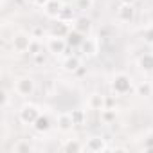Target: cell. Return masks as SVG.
Masks as SVG:
<instances>
[{"label":"cell","mask_w":153,"mask_h":153,"mask_svg":"<svg viewBox=\"0 0 153 153\" xmlns=\"http://www.w3.org/2000/svg\"><path fill=\"white\" fill-rule=\"evenodd\" d=\"M110 88H112V92L115 96H126V94H130L133 90V79L130 78L128 74L119 72V74H115L114 78H112Z\"/></svg>","instance_id":"6da1fadb"},{"label":"cell","mask_w":153,"mask_h":153,"mask_svg":"<svg viewBox=\"0 0 153 153\" xmlns=\"http://www.w3.org/2000/svg\"><path fill=\"white\" fill-rule=\"evenodd\" d=\"M40 115H42V110H40V106L34 105V103H25V105H22L20 110H18V121H20L22 124H27V126H33L34 121H36Z\"/></svg>","instance_id":"7a4b0ae2"},{"label":"cell","mask_w":153,"mask_h":153,"mask_svg":"<svg viewBox=\"0 0 153 153\" xmlns=\"http://www.w3.org/2000/svg\"><path fill=\"white\" fill-rule=\"evenodd\" d=\"M31 42H33V34L31 33H24V31L15 33L13 38H11V49L16 54H25V52H29Z\"/></svg>","instance_id":"3957f363"},{"label":"cell","mask_w":153,"mask_h":153,"mask_svg":"<svg viewBox=\"0 0 153 153\" xmlns=\"http://www.w3.org/2000/svg\"><path fill=\"white\" fill-rule=\"evenodd\" d=\"M13 90H15V94H16L18 97H29V96L34 94L36 83H34V79L31 78V76H22V78H18V79L15 81Z\"/></svg>","instance_id":"277c9868"},{"label":"cell","mask_w":153,"mask_h":153,"mask_svg":"<svg viewBox=\"0 0 153 153\" xmlns=\"http://www.w3.org/2000/svg\"><path fill=\"white\" fill-rule=\"evenodd\" d=\"M45 47H47V51H49L52 56H61L67 49H70L68 43H67V38L54 36V34H51V36L45 40Z\"/></svg>","instance_id":"5b68a950"},{"label":"cell","mask_w":153,"mask_h":153,"mask_svg":"<svg viewBox=\"0 0 153 153\" xmlns=\"http://www.w3.org/2000/svg\"><path fill=\"white\" fill-rule=\"evenodd\" d=\"M110 149L106 140L99 135H94V137H88L87 142H85V151H90V153H101V151H106Z\"/></svg>","instance_id":"8992f818"},{"label":"cell","mask_w":153,"mask_h":153,"mask_svg":"<svg viewBox=\"0 0 153 153\" xmlns=\"http://www.w3.org/2000/svg\"><path fill=\"white\" fill-rule=\"evenodd\" d=\"M43 9V15L51 20H58L59 18V13L63 9V2L61 0H49V2L42 7Z\"/></svg>","instance_id":"52a82bcc"},{"label":"cell","mask_w":153,"mask_h":153,"mask_svg":"<svg viewBox=\"0 0 153 153\" xmlns=\"http://www.w3.org/2000/svg\"><path fill=\"white\" fill-rule=\"evenodd\" d=\"M115 18L123 24H130L135 18V6H128V4H119L117 11H115Z\"/></svg>","instance_id":"ba28073f"},{"label":"cell","mask_w":153,"mask_h":153,"mask_svg":"<svg viewBox=\"0 0 153 153\" xmlns=\"http://www.w3.org/2000/svg\"><path fill=\"white\" fill-rule=\"evenodd\" d=\"M81 52L87 56V58H94V56H97V52H99V38H90V36H87L85 40H83V43H81Z\"/></svg>","instance_id":"9c48e42d"},{"label":"cell","mask_w":153,"mask_h":153,"mask_svg":"<svg viewBox=\"0 0 153 153\" xmlns=\"http://www.w3.org/2000/svg\"><path fill=\"white\" fill-rule=\"evenodd\" d=\"M87 106L90 110H96V112H101L103 108H106V96L99 94V92H92L87 99Z\"/></svg>","instance_id":"30bf717a"},{"label":"cell","mask_w":153,"mask_h":153,"mask_svg":"<svg viewBox=\"0 0 153 153\" xmlns=\"http://www.w3.org/2000/svg\"><path fill=\"white\" fill-rule=\"evenodd\" d=\"M56 124H58V130L63 131V133L72 131V128L76 126L74 121H72V115H70L68 112H61V114L56 117Z\"/></svg>","instance_id":"8fae6325"},{"label":"cell","mask_w":153,"mask_h":153,"mask_svg":"<svg viewBox=\"0 0 153 153\" xmlns=\"http://www.w3.org/2000/svg\"><path fill=\"white\" fill-rule=\"evenodd\" d=\"M72 29H76V31H79L81 34L88 36L90 31H92V20L88 16H78L72 22Z\"/></svg>","instance_id":"7c38bea8"},{"label":"cell","mask_w":153,"mask_h":153,"mask_svg":"<svg viewBox=\"0 0 153 153\" xmlns=\"http://www.w3.org/2000/svg\"><path fill=\"white\" fill-rule=\"evenodd\" d=\"M63 70L65 72H70V74H74V72H79L81 70V59H79V56H76V54H70V56H67L65 59H63Z\"/></svg>","instance_id":"4fadbf2b"},{"label":"cell","mask_w":153,"mask_h":153,"mask_svg":"<svg viewBox=\"0 0 153 153\" xmlns=\"http://www.w3.org/2000/svg\"><path fill=\"white\" fill-rule=\"evenodd\" d=\"M61 151L65 153H78V151H85V144L79 139H67L61 144Z\"/></svg>","instance_id":"5bb4252c"},{"label":"cell","mask_w":153,"mask_h":153,"mask_svg":"<svg viewBox=\"0 0 153 153\" xmlns=\"http://www.w3.org/2000/svg\"><path fill=\"white\" fill-rule=\"evenodd\" d=\"M51 126H52V123H51V117H49L47 114H42V115L34 121V124H33V128H34L36 133H47V131L51 130Z\"/></svg>","instance_id":"9a60e30c"},{"label":"cell","mask_w":153,"mask_h":153,"mask_svg":"<svg viewBox=\"0 0 153 153\" xmlns=\"http://www.w3.org/2000/svg\"><path fill=\"white\" fill-rule=\"evenodd\" d=\"M85 38H87V36H85V34H81L79 31L70 29V33L67 34V43H68V47H70V49H79Z\"/></svg>","instance_id":"2e32d148"},{"label":"cell","mask_w":153,"mask_h":153,"mask_svg":"<svg viewBox=\"0 0 153 153\" xmlns=\"http://www.w3.org/2000/svg\"><path fill=\"white\" fill-rule=\"evenodd\" d=\"M70 29H72V24H67V22L56 20V24H52L51 34H54V36H61V38H67V34L70 33Z\"/></svg>","instance_id":"e0dca14e"},{"label":"cell","mask_w":153,"mask_h":153,"mask_svg":"<svg viewBox=\"0 0 153 153\" xmlns=\"http://www.w3.org/2000/svg\"><path fill=\"white\" fill-rule=\"evenodd\" d=\"M137 65H139V68H140L142 72L151 74V72H153V52H146V54H142V56L139 58Z\"/></svg>","instance_id":"ac0fdd59"},{"label":"cell","mask_w":153,"mask_h":153,"mask_svg":"<svg viewBox=\"0 0 153 153\" xmlns=\"http://www.w3.org/2000/svg\"><path fill=\"white\" fill-rule=\"evenodd\" d=\"M76 7H72V6H67V4H63V9H61V13H59V18L58 20H61V22H67V24H72L76 18Z\"/></svg>","instance_id":"d6986e66"},{"label":"cell","mask_w":153,"mask_h":153,"mask_svg":"<svg viewBox=\"0 0 153 153\" xmlns=\"http://www.w3.org/2000/svg\"><path fill=\"white\" fill-rule=\"evenodd\" d=\"M99 119H101L103 124H112L117 119V110L115 108H103L99 112Z\"/></svg>","instance_id":"ffe728a7"},{"label":"cell","mask_w":153,"mask_h":153,"mask_svg":"<svg viewBox=\"0 0 153 153\" xmlns=\"http://www.w3.org/2000/svg\"><path fill=\"white\" fill-rule=\"evenodd\" d=\"M33 149H34V148H33V144H31L27 139L16 140V142L13 144V148H11L13 153H29V151H33Z\"/></svg>","instance_id":"44dd1931"},{"label":"cell","mask_w":153,"mask_h":153,"mask_svg":"<svg viewBox=\"0 0 153 153\" xmlns=\"http://www.w3.org/2000/svg\"><path fill=\"white\" fill-rule=\"evenodd\" d=\"M135 92L140 97H149V96H153V85L149 81H142L135 87Z\"/></svg>","instance_id":"7402d4cb"},{"label":"cell","mask_w":153,"mask_h":153,"mask_svg":"<svg viewBox=\"0 0 153 153\" xmlns=\"http://www.w3.org/2000/svg\"><path fill=\"white\" fill-rule=\"evenodd\" d=\"M70 115H72V121H74L76 126H83L87 123V112L83 108H74L70 112Z\"/></svg>","instance_id":"603a6c76"},{"label":"cell","mask_w":153,"mask_h":153,"mask_svg":"<svg viewBox=\"0 0 153 153\" xmlns=\"http://www.w3.org/2000/svg\"><path fill=\"white\" fill-rule=\"evenodd\" d=\"M94 6V0H74V7L78 11H88Z\"/></svg>","instance_id":"cb8c5ba5"},{"label":"cell","mask_w":153,"mask_h":153,"mask_svg":"<svg viewBox=\"0 0 153 153\" xmlns=\"http://www.w3.org/2000/svg\"><path fill=\"white\" fill-rule=\"evenodd\" d=\"M40 52H43V49H42V42L38 40V38H33V42H31V47H29V56H36V54H40Z\"/></svg>","instance_id":"d4e9b609"},{"label":"cell","mask_w":153,"mask_h":153,"mask_svg":"<svg viewBox=\"0 0 153 153\" xmlns=\"http://www.w3.org/2000/svg\"><path fill=\"white\" fill-rule=\"evenodd\" d=\"M144 149L146 151H153V131H149L144 139Z\"/></svg>","instance_id":"484cf974"},{"label":"cell","mask_w":153,"mask_h":153,"mask_svg":"<svg viewBox=\"0 0 153 153\" xmlns=\"http://www.w3.org/2000/svg\"><path fill=\"white\" fill-rule=\"evenodd\" d=\"M142 38H144V42H148L149 45L153 43V25H151V27H148V29H144Z\"/></svg>","instance_id":"4316f807"},{"label":"cell","mask_w":153,"mask_h":153,"mask_svg":"<svg viewBox=\"0 0 153 153\" xmlns=\"http://www.w3.org/2000/svg\"><path fill=\"white\" fill-rule=\"evenodd\" d=\"M7 105H9V96H7V92H6V90H2V108L6 110V108H7Z\"/></svg>","instance_id":"83f0119b"},{"label":"cell","mask_w":153,"mask_h":153,"mask_svg":"<svg viewBox=\"0 0 153 153\" xmlns=\"http://www.w3.org/2000/svg\"><path fill=\"white\" fill-rule=\"evenodd\" d=\"M33 59H34V63H45V56H43V52H40V54H36V56H31Z\"/></svg>","instance_id":"f1b7e54d"},{"label":"cell","mask_w":153,"mask_h":153,"mask_svg":"<svg viewBox=\"0 0 153 153\" xmlns=\"http://www.w3.org/2000/svg\"><path fill=\"white\" fill-rule=\"evenodd\" d=\"M119 4H128V6H135L137 0H119Z\"/></svg>","instance_id":"f546056e"},{"label":"cell","mask_w":153,"mask_h":153,"mask_svg":"<svg viewBox=\"0 0 153 153\" xmlns=\"http://www.w3.org/2000/svg\"><path fill=\"white\" fill-rule=\"evenodd\" d=\"M47 2H49V0H36V2H34V6H38V7H43Z\"/></svg>","instance_id":"4dcf8cb0"},{"label":"cell","mask_w":153,"mask_h":153,"mask_svg":"<svg viewBox=\"0 0 153 153\" xmlns=\"http://www.w3.org/2000/svg\"><path fill=\"white\" fill-rule=\"evenodd\" d=\"M25 2H29V4H33V6H34V2H36V0H25Z\"/></svg>","instance_id":"1f68e13d"},{"label":"cell","mask_w":153,"mask_h":153,"mask_svg":"<svg viewBox=\"0 0 153 153\" xmlns=\"http://www.w3.org/2000/svg\"><path fill=\"white\" fill-rule=\"evenodd\" d=\"M151 47H153V43H151Z\"/></svg>","instance_id":"d6a6232c"}]
</instances>
